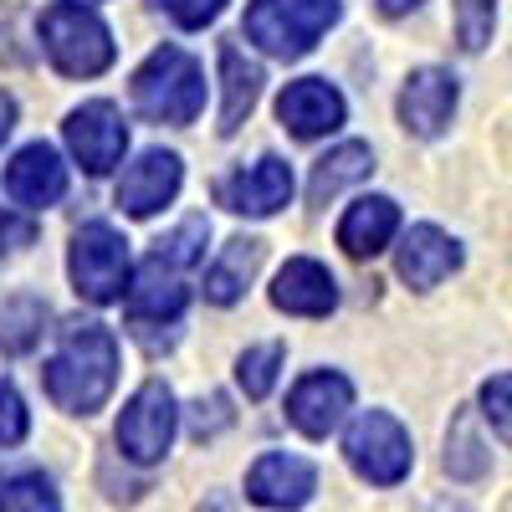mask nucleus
I'll return each instance as SVG.
<instances>
[{"label": "nucleus", "mask_w": 512, "mask_h": 512, "mask_svg": "<svg viewBox=\"0 0 512 512\" xmlns=\"http://www.w3.org/2000/svg\"><path fill=\"white\" fill-rule=\"evenodd\" d=\"M282 359H287L282 344H256V349H246L236 359V384L246 390V400H267L272 395V384L282 374Z\"/></svg>", "instance_id": "b1692460"}, {"label": "nucleus", "mask_w": 512, "mask_h": 512, "mask_svg": "<svg viewBox=\"0 0 512 512\" xmlns=\"http://www.w3.org/2000/svg\"><path fill=\"white\" fill-rule=\"evenodd\" d=\"M67 272H72V287L82 303H93V308H108V303H123V292H128V241L93 221V226H82L67 246Z\"/></svg>", "instance_id": "423d86ee"}, {"label": "nucleus", "mask_w": 512, "mask_h": 512, "mask_svg": "<svg viewBox=\"0 0 512 512\" xmlns=\"http://www.w3.org/2000/svg\"><path fill=\"white\" fill-rule=\"evenodd\" d=\"M47 395L67 415H98L118 390V338L98 318H72L57 333V354L47 359Z\"/></svg>", "instance_id": "f257e3e1"}, {"label": "nucleus", "mask_w": 512, "mask_h": 512, "mask_svg": "<svg viewBox=\"0 0 512 512\" xmlns=\"http://www.w3.org/2000/svg\"><path fill=\"white\" fill-rule=\"evenodd\" d=\"M36 36H41V52L52 57V67L62 77H98L118 57L108 21L88 6H72V0H57V6L41 11Z\"/></svg>", "instance_id": "20e7f679"}, {"label": "nucleus", "mask_w": 512, "mask_h": 512, "mask_svg": "<svg viewBox=\"0 0 512 512\" xmlns=\"http://www.w3.org/2000/svg\"><path fill=\"white\" fill-rule=\"evenodd\" d=\"M374 169V149L369 144H338V149H328L318 164H313V180H308V200L313 205H328L338 190H349V185H359L364 175Z\"/></svg>", "instance_id": "4be33fe9"}, {"label": "nucleus", "mask_w": 512, "mask_h": 512, "mask_svg": "<svg viewBox=\"0 0 512 512\" xmlns=\"http://www.w3.org/2000/svg\"><path fill=\"white\" fill-rule=\"evenodd\" d=\"M277 118H282V128L292 139H323V134H333V128H344L349 103L328 77H297L277 98Z\"/></svg>", "instance_id": "2eb2a0df"}, {"label": "nucleus", "mask_w": 512, "mask_h": 512, "mask_svg": "<svg viewBox=\"0 0 512 512\" xmlns=\"http://www.w3.org/2000/svg\"><path fill=\"white\" fill-rule=\"evenodd\" d=\"M395 272H400L405 287L431 292V287H441L451 272H461V241L446 236V231L431 226V221H420V226H410V231L400 236V246H395Z\"/></svg>", "instance_id": "dca6fc26"}, {"label": "nucleus", "mask_w": 512, "mask_h": 512, "mask_svg": "<svg viewBox=\"0 0 512 512\" xmlns=\"http://www.w3.org/2000/svg\"><path fill=\"white\" fill-rule=\"evenodd\" d=\"M11 128H16V98H11V93H0V144L11 139Z\"/></svg>", "instance_id": "f704fd0d"}, {"label": "nucleus", "mask_w": 512, "mask_h": 512, "mask_svg": "<svg viewBox=\"0 0 512 512\" xmlns=\"http://www.w3.org/2000/svg\"><path fill=\"white\" fill-rule=\"evenodd\" d=\"M128 98L149 123H195L205 113V67L185 47H154L128 82Z\"/></svg>", "instance_id": "f03ea898"}, {"label": "nucleus", "mask_w": 512, "mask_h": 512, "mask_svg": "<svg viewBox=\"0 0 512 512\" xmlns=\"http://www.w3.org/2000/svg\"><path fill=\"white\" fill-rule=\"evenodd\" d=\"M216 195H221L226 210H236V216L267 221V216H277V210L292 200V169H287V159L262 154L256 164H246V169H236V175H226V180L216 185Z\"/></svg>", "instance_id": "4468645a"}, {"label": "nucleus", "mask_w": 512, "mask_h": 512, "mask_svg": "<svg viewBox=\"0 0 512 512\" xmlns=\"http://www.w3.org/2000/svg\"><path fill=\"white\" fill-rule=\"evenodd\" d=\"M482 415H487V425L497 431V441H507L512 446V369L507 374H492L487 384H482Z\"/></svg>", "instance_id": "c85d7f7f"}, {"label": "nucleus", "mask_w": 512, "mask_h": 512, "mask_svg": "<svg viewBox=\"0 0 512 512\" xmlns=\"http://www.w3.org/2000/svg\"><path fill=\"white\" fill-rule=\"evenodd\" d=\"M344 456L349 466L374 482V487H395L410 477V466H415V446H410V431L390 415V410H364L354 415L349 425V436H344Z\"/></svg>", "instance_id": "0eeeda50"}, {"label": "nucleus", "mask_w": 512, "mask_h": 512, "mask_svg": "<svg viewBox=\"0 0 512 512\" xmlns=\"http://www.w3.org/2000/svg\"><path fill=\"white\" fill-rule=\"evenodd\" d=\"M0 512H62V502L41 472H16L0 482Z\"/></svg>", "instance_id": "bb28decb"}, {"label": "nucleus", "mask_w": 512, "mask_h": 512, "mask_svg": "<svg viewBox=\"0 0 512 512\" xmlns=\"http://www.w3.org/2000/svg\"><path fill=\"white\" fill-rule=\"evenodd\" d=\"M159 11L175 21L180 31H200V26H210L226 11V0H159Z\"/></svg>", "instance_id": "7c9ffc66"}, {"label": "nucleus", "mask_w": 512, "mask_h": 512, "mask_svg": "<svg viewBox=\"0 0 512 512\" xmlns=\"http://www.w3.org/2000/svg\"><path fill=\"white\" fill-rule=\"evenodd\" d=\"M349 410H354V384H349V374H338V369L303 374V379L292 384V395H287V420L303 436H313V441H323L328 431H338Z\"/></svg>", "instance_id": "9b49d317"}, {"label": "nucleus", "mask_w": 512, "mask_h": 512, "mask_svg": "<svg viewBox=\"0 0 512 512\" xmlns=\"http://www.w3.org/2000/svg\"><path fill=\"white\" fill-rule=\"evenodd\" d=\"M72 6H88V11H93V6H98V0H72Z\"/></svg>", "instance_id": "e433bc0d"}, {"label": "nucleus", "mask_w": 512, "mask_h": 512, "mask_svg": "<svg viewBox=\"0 0 512 512\" xmlns=\"http://www.w3.org/2000/svg\"><path fill=\"white\" fill-rule=\"evenodd\" d=\"M461 88L446 67H415L400 88V123L415 139H441L456 118Z\"/></svg>", "instance_id": "ddd939ff"}, {"label": "nucleus", "mask_w": 512, "mask_h": 512, "mask_svg": "<svg viewBox=\"0 0 512 512\" xmlns=\"http://www.w3.org/2000/svg\"><path fill=\"white\" fill-rule=\"evenodd\" d=\"M200 512H226V497H221V502H216V507H200Z\"/></svg>", "instance_id": "c9c22d12"}, {"label": "nucleus", "mask_w": 512, "mask_h": 512, "mask_svg": "<svg viewBox=\"0 0 512 512\" xmlns=\"http://www.w3.org/2000/svg\"><path fill=\"white\" fill-rule=\"evenodd\" d=\"M47 333V303L36 292H11L0 303V354H31Z\"/></svg>", "instance_id": "5701e85b"}, {"label": "nucleus", "mask_w": 512, "mask_h": 512, "mask_svg": "<svg viewBox=\"0 0 512 512\" xmlns=\"http://www.w3.org/2000/svg\"><path fill=\"white\" fill-rule=\"evenodd\" d=\"M318 492V466L308 456H292V451H267L251 461L246 472V497L256 507H272V512H297L308 507Z\"/></svg>", "instance_id": "f8f14e48"}, {"label": "nucleus", "mask_w": 512, "mask_h": 512, "mask_svg": "<svg viewBox=\"0 0 512 512\" xmlns=\"http://www.w3.org/2000/svg\"><path fill=\"white\" fill-rule=\"evenodd\" d=\"M180 185H185L180 154H175V149H149V154H139L134 164L123 169V180H118L113 200H118L123 216L149 221V216H159V210L180 195Z\"/></svg>", "instance_id": "9d476101"}, {"label": "nucleus", "mask_w": 512, "mask_h": 512, "mask_svg": "<svg viewBox=\"0 0 512 512\" xmlns=\"http://www.w3.org/2000/svg\"><path fill=\"white\" fill-rule=\"evenodd\" d=\"M425 0H379V16L384 21H400V16H410V11H420Z\"/></svg>", "instance_id": "72a5a7b5"}, {"label": "nucleus", "mask_w": 512, "mask_h": 512, "mask_svg": "<svg viewBox=\"0 0 512 512\" xmlns=\"http://www.w3.org/2000/svg\"><path fill=\"white\" fill-rule=\"evenodd\" d=\"M62 139H67L72 159L98 180V175H108V169L123 159V149H128V123H123V113H118L108 98H93V103H82V108L67 113Z\"/></svg>", "instance_id": "1a4fd4ad"}, {"label": "nucleus", "mask_w": 512, "mask_h": 512, "mask_svg": "<svg viewBox=\"0 0 512 512\" xmlns=\"http://www.w3.org/2000/svg\"><path fill=\"white\" fill-rule=\"evenodd\" d=\"M338 16H344V0H251L241 31L267 57L297 62L338 26Z\"/></svg>", "instance_id": "7ed1b4c3"}, {"label": "nucleus", "mask_w": 512, "mask_h": 512, "mask_svg": "<svg viewBox=\"0 0 512 512\" xmlns=\"http://www.w3.org/2000/svg\"><path fill=\"white\" fill-rule=\"evenodd\" d=\"M205 236H210V221H205V216H190V221H180L169 236H159L149 256H159V262L190 272V267L200 262V256H205Z\"/></svg>", "instance_id": "393cba45"}, {"label": "nucleus", "mask_w": 512, "mask_h": 512, "mask_svg": "<svg viewBox=\"0 0 512 512\" xmlns=\"http://www.w3.org/2000/svg\"><path fill=\"white\" fill-rule=\"evenodd\" d=\"M26 431H31V410H26V400H21L16 384L0 379V451H6V446H21Z\"/></svg>", "instance_id": "c756f323"}, {"label": "nucleus", "mask_w": 512, "mask_h": 512, "mask_svg": "<svg viewBox=\"0 0 512 512\" xmlns=\"http://www.w3.org/2000/svg\"><path fill=\"white\" fill-rule=\"evenodd\" d=\"M6 195L26 210H47L67 195V164L52 144H26L16 149V159L6 164Z\"/></svg>", "instance_id": "f3484780"}, {"label": "nucleus", "mask_w": 512, "mask_h": 512, "mask_svg": "<svg viewBox=\"0 0 512 512\" xmlns=\"http://www.w3.org/2000/svg\"><path fill=\"white\" fill-rule=\"evenodd\" d=\"M262 256L267 246L256 241V236H231L221 246V256L205 267V303H216V308H231L246 297V282L256 277V267H262Z\"/></svg>", "instance_id": "412c9836"}, {"label": "nucleus", "mask_w": 512, "mask_h": 512, "mask_svg": "<svg viewBox=\"0 0 512 512\" xmlns=\"http://www.w3.org/2000/svg\"><path fill=\"white\" fill-rule=\"evenodd\" d=\"M272 308H282L292 318H328L338 308V282L313 256H292L272 282Z\"/></svg>", "instance_id": "a211bd4d"}, {"label": "nucleus", "mask_w": 512, "mask_h": 512, "mask_svg": "<svg viewBox=\"0 0 512 512\" xmlns=\"http://www.w3.org/2000/svg\"><path fill=\"white\" fill-rule=\"evenodd\" d=\"M36 241V221L26 216H0V251H21Z\"/></svg>", "instance_id": "473e14b6"}, {"label": "nucleus", "mask_w": 512, "mask_h": 512, "mask_svg": "<svg viewBox=\"0 0 512 512\" xmlns=\"http://www.w3.org/2000/svg\"><path fill=\"white\" fill-rule=\"evenodd\" d=\"M190 410H195L190 415V436L195 441H210L216 431H226V425H231V400L226 395H200Z\"/></svg>", "instance_id": "2f4dec72"}, {"label": "nucleus", "mask_w": 512, "mask_h": 512, "mask_svg": "<svg viewBox=\"0 0 512 512\" xmlns=\"http://www.w3.org/2000/svg\"><path fill=\"white\" fill-rule=\"evenodd\" d=\"M262 67H256L236 41H221V139H231L236 128L251 118L256 98H262Z\"/></svg>", "instance_id": "aec40b11"}, {"label": "nucleus", "mask_w": 512, "mask_h": 512, "mask_svg": "<svg viewBox=\"0 0 512 512\" xmlns=\"http://www.w3.org/2000/svg\"><path fill=\"white\" fill-rule=\"evenodd\" d=\"M497 31V0H456V41L466 52H482Z\"/></svg>", "instance_id": "cd10ccee"}, {"label": "nucleus", "mask_w": 512, "mask_h": 512, "mask_svg": "<svg viewBox=\"0 0 512 512\" xmlns=\"http://www.w3.org/2000/svg\"><path fill=\"white\" fill-rule=\"evenodd\" d=\"M175 425H180V410H175L169 384L149 379V384H139L134 400L118 415V451L139 466H154V461H164L169 441H175Z\"/></svg>", "instance_id": "6e6552de"}, {"label": "nucleus", "mask_w": 512, "mask_h": 512, "mask_svg": "<svg viewBox=\"0 0 512 512\" xmlns=\"http://www.w3.org/2000/svg\"><path fill=\"white\" fill-rule=\"evenodd\" d=\"M487 446L482 436L472 431V415H456L451 420V436H446V472L451 477H482L487 472Z\"/></svg>", "instance_id": "a878e982"}, {"label": "nucleus", "mask_w": 512, "mask_h": 512, "mask_svg": "<svg viewBox=\"0 0 512 512\" xmlns=\"http://www.w3.org/2000/svg\"><path fill=\"white\" fill-rule=\"evenodd\" d=\"M400 236V205L390 195H364L344 210V221H338V246H344L349 256H379L384 246H390Z\"/></svg>", "instance_id": "6ab92c4d"}, {"label": "nucleus", "mask_w": 512, "mask_h": 512, "mask_svg": "<svg viewBox=\"0 0 512 512\" xmlns=\"http://www.w3.org/2000/svg\"><path fill=\"white\" fill-rule=\"evenodd\" d=\"M185 303H190V282H185V272H180V267H169V262H159V256H149V262L139 267V277H134V287L123 292L128 333H134L149 354L175 349Z\"/></svg>", "instance_id": "39448f33"}]
</instances>
